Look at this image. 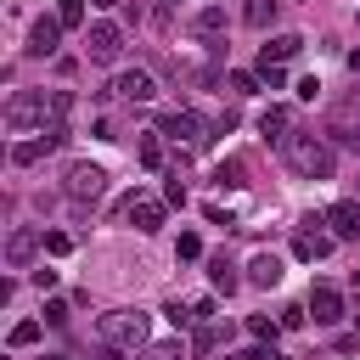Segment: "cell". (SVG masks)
<instances>
[{"mask_svg":"<svg viewBox=\"0 0 360 360\" xmlns=\"http://www.w3.org/2000/svg\"><path fill=\"white\" fill-rule=\"evenodd\" d=\"M281 158H287V169H292L298 180H332V169H338L332 141H326V135H309V129H292V135L281 141Z\"/></svg>","mask_w":360,"mask_h":360,"instance_id":"1","label":"cell"},{"mask_svg":"<svg viewBox=\"0 0 360 360\" xmlns=\"http://www.w3.org/2000/svg\"><path fill=\"white\" fill-rule=\"evenodd\" d=\"M146 338H152V315H146V309H107V315H101V343L146 349Z\"/></svg>","mask_w":360,"mask_h":360,"instance_id":"2","label":"cell"},{"mask_svg":"<svg viewBox=\"0 0 360 360\" xmlns=\"http://www.w3.org/2000/svg\"><path fill=\"white\" fill-rule=\"evenodd\" d=\"M208 129H214V124H208V118H197L191 107H169V112H158V135H174V141L208 146V141H214Z\"/></svg>","mask_w":360,"mask_h":360,"instance_id":"3","label":"cell"},{"mask_svg":"<svg viewBox=\"0 0 360 360\" xmlns=\"http://www.w3.org/2000/svg\"><path fill=\"white\" fill-rule=\"evenodd\" d=\"M51 118V96L45 90H17L11 101H6V124L11 129H34V124H45Z\"/></svg>","mask_w":360,"mask_h":360,"instance_id":"4","label":"cell"},{"mask_svg":"<svg viewBox=\"0 0 360 360\" xmlns=\"http://www.w3.org/2000/svg\"><path fill=\"white\" fill-rule=\"evenodd\" d=\"M62 191H68L73 202H96V197L107 191V169H101V163H68Z\"/></svg>","mask_w":360,"mask_h":360,"instance_id":"5","label":"cell"},{"mask_svg":"<svg viewBox=\"0 0 360 360\" xmlns=\"http://www.w3.org/2000/svg\"><path fill=\"white\" fill-rule=\"evenodd\" d=\"M84 56L101 62V68L118 62V56H124V28H118V22H90V28H84Z\"/></svg>","mask_w":360,"mask_h":360,"instance_id":"6","label":"cell"},{"mask_svg":"<svg viewBox=\"0 0 360 360\" xmlns=\"http://www.w3.org/2000/svg\"><path fill=\"white\" fill-rule=\"evenodd\" d=\"M315 225H326V214H315V219L298 225V236H292V253H298V259H326V253L338 248V236H332V231H315Z\"/></svg>","mask_w":360,"mask_h":360,"instance_id":"7","label":"cell"},{"mask_svg":"<svg viewBox=\"0 0 360 360\" xmlns=\"http://www.w3.org/2000/svg\"><path fill=\"white\" fill-rule=\"evenodd\" d=\"M39 248H45V231H34V225H17V231L6 236V264H11V270H28V264L39 259Z\"/></svg>","mask_w":360,"mask_h":360,"instance_id":"8","label":"cell"},{"mask_svg":"<svg viewBox=\"0 0 360 360\" xmlns=\"http://www.w3.org/2000/svg\"><path fill=\"white\" fill-rule=\"evenodd\" d=\"M309 315H315V326H338V321H343V292L321 281V287L309 292Z\"/></svg>","mask_w":360,"mask_h":360,"instance_id":"9","label":"cell"},{"mask_svg":"<svg viewBox=\"0 0 360 360\" xmlns=\"http://www.w3.org/2000/svg\"><path fill=\"white\" fill-rule=\"evenodd\" d=\"M326 225H332L338 242H354V236H360V202H354V197L332 202V208H326Z\"/></svg>","mask_w":360,"mask_h":360,"instance_id":"10","label":"cell"},{"mask_svg":"<svg viewBox=\"0 0 360 360\" xmlns=\"http://www.w3.org/2000/svg\"><path fill=\"white\" fill-rule=\"evenodd\" d=\"M62 17H39L34 22V34H28V56H56V45H62Z\"/></svg>","mask_w":360,"mask_h":360,"instance_id":"11","label":"cell"},{"mask_svg":"<svg viewBox=\"0 0 360 360\" xmlns=\"http://www.w3.org/2000/svg\"><path fill=\"white\" fill-rule=\"evenodd\" d=\"M112 96H118V101H152V96H158V84H152V73L129 68V73H118V79H112Z\"/></svg>","mask_w":360,"mask_h":360,"instance_id":"12","label":"cell"},{"mask_svg":"<svg viewBox=\"0 0 360 360\" xmlns=\"http://www.w3.org/2000/svg\"><path fill=\"white\" fill-rule=\"evenodd\" d=\"M163 208H169V202H158V197H141V191L124 202V214H129V219H135V231H146V236L163 225Z\"/></svg>","mask_w":360,"mask_h":360,"instance_id":"13","label":"cell"},{"mask_svg":"<svg viewBox=\"0 0 360 360\" xmlns=\"http://www.w3.org/2000/svg\"><path fill=\"white\" fill-rule=\"evenodd\" d=\"M225 338H231V326H225L219 315H202V321H197V332H191V354H214Z\"/></svg>","mask_w":360,"mask_h":360,"instance_id":"14","label":"cell"},{"mask_svg":"<svg viewBox=\"0 0 360 360\" xmlns=\"http://www.w3.org/2000/svg\"><path fill=\"white\" fill-rule=\"evenodd\" d=\"M259 135H264V141H276V146H281V141H287V135H292V112H287V107H281V101H276V107H264V112H259Z\"/></svg>","mask_w":360,"mask_h":360,"instance_id":"15","label":"cell"},{"mask_svg":"<svg viewBox=\"0 0 360 360\" xmlns=\"http://www.w3.org/2000/svg\"><path fill=\"white\" fill-rule=\"evenodd\" d=\"M281 281V259L276 253H253L248 259V287H276Z\"/></svg>","mask_w":360,"mask_h":360,"instance_id":"16","label":"cell"},{"mask_svg":"<svg viewBox=\"0 0 360 360\" xmlns=\"http://www.w3.org/2000/svg\"><path fill=\"white\" fill-rule=\"evenodd\" d=\"M332 135H338L349 152H360V112H354V107H343V112L332 118Z\"/></svg>","mask_w":360,"mask_h":360,"instance_id":"17","label":"cell"},{"mask_svg":"<svg viewBox=\"0 0 360 360\" xmlns=\"http://www.w3.org/2000/svg\"><path fill=\"white\" fill-rule=\"evenodd\" d=\"M214 186H219V191H236V186H248V163H242V158H225V163L214 169Z\"/></svg>","mask_w":360,"mask_h":360,"instance_id":"18","label":"cell"},{"mask_svg":"<svg viewBox=\"0 0 360 360\" xmlns=\"http://www.w3.org/2000/svg\"><path fill=\"white\" fill-rule=\"evenodd\" d=\"M276 17H281V0H248V11H242L248 28H270Z\"/></svg>","mask_w":360,"mask_h":360,"instance_id":"19","label":"cell"},{"mask_svg":"<svg viewBox=\"0 0 360 360\" xmlns=\"http://www.w3.org/2000/svg\"><path fill=\"white\" fill-rule=\"evenodd\" d=\"M219 28H225V11H219V6H202V11L191 17V34H197V39H214Z\"/></svg>","mask_w":360,"mask_h":360,"instance_id":"20","label":"cell"},{"mask_svg":"<svg viewBox=\"0 0 360 360\" xmlns=\"http://www.w3.org/2000/svg\"><path fill=\"white\" fill-rule=\"evenodd\" d=\"M208 281H214L219 292H236V264H231L225 253H214V259H208Z\"/></svg>","mask_w":360,"mask_h":360,"instance_id":"21","label":"cell"},{"mask_svg":"<svg viewBox=\"0 0 360 360\" xmlns=\"http://www.w3.org/2000/svg\"><path fill=\"white\" fill-rule=\"evenodd\" d=\"M298 51H304V39H298V34H276V39L264 45V56H270V62H292Z\"/></svg>","mask_w":360,"mask_h":360,"instance_id":"22","label":"cell"},{"mask_svg":"<svg viewBox=\"0 0 360 360\" xmlns=\"http://www.w3.org/2000/svg\"><path fill=\"white\" fill-rule=\"evenodd\" d=\"M45 152H51V146L34 135V141H17V146H11V163H17V169H28V163H39Z\"/></svg>","mask_w":360,"mask_h":360,"instance_id":"23","label":"cell"},{"mask_svg":"<svg viewBox=\"0 0 360 360\" xmlns=\"http://www.w3.org/2000/svg\"><path fill=\"white\" fill-rule=\"evenodd\" d=\"M39 141H45L51 152H56V146H68V118H45V124H39Z\"/></svg>","mask_w":360,"mask_h":360,"instance_id":"24","label":"cell"},{"mask_svg":"<svg viewBox=\"0 0 360 360\" xmlns=\"http://www.w3.org/2000/svg\"><path fill=\"white\" fill-rule=\"evenodd\" d=\"M253 73H259V84H270V90H281V84H287L281 62H270V56H259V68H253Z\"/></svg>","mask_w":360,"mask_h":360,"instance_id":"25","label":"cell"},{"mask_svg":"<svg viewBox=\"0 0 360 360\" xmlns=\"http://www.w3.org/2000/svg\"><path fill=\"white\" fill-rule=\"evenodd\" d=\"M39 343V321H17L11 326V349H34Z\"/></svg>","mask_w":360,"mask_h":360,"instance_id":"26","label":"cell"},{"mask_svg":"<svg viewBox=\"0 0 360 360\" xmlns=\"http://www.w3.org/2000/svg\"><path fill=\"white\" fill-rule=\"evenodd\" d=\"M141 169H163V146H158V135H141Z\"/></svg>","mask_w":360,"mask_h":360,"instance_id":"27","label":"cell"},{"mask_svg":"<svg viewBox=\"0 0 360 360\" xmlns=\"http://www.w3.org/2000/svg\"><path fill=\"white\" fill-rule=\"evenodd\" d=\"M56 17H62V28H84V0H62Z\"/></svg>","mask_w":360,"mask_h":360,"instance_id":"28","label":"cell"},{"mask_svg":"<svg viewBox=\"0 0 360 360\" xmlns=\"http://www.w3.org/2000/svg\"><path fill=\"white\" fill-rule=\"evenodd\" d=\"M45 253H51V259L73 253V236H68V231H45Z\"/></svg>","mask_w":360,"mask_h":360,"instance_id":"29","label":"cell"},{"mask_svg":"<svg viewBox=\"0 0 360 360\" xmlns=\"http://www.w3.org/2000/svg\"><path fill=\"white\" fill-rule=\"evenodd\" d=\"M174 259H186V264H191V259H202V242H197L191 231H180V242H174Z\"/></svg>","mask_w":360,"mask_h":360,"instance_id":"30","label":"cell"},{"mask_svg":"<svg viewBox=\"0 0 360 360\" xmlns=\"http://www.w3.org/2000/svg\"><path fill=\"white\" fill-rule=\"evenodd\" d=\"M248 332H253L259 343H270V338H276V321H270V315H248Z\"/></svg>","mask_w":360,"mask_h":360,"instance_id":"31","label":"cell"},{"mask_svg":"<svg viewBox=\"0 0 360 360\" xmlns=\"http://www.w3.org/2000/svg\"><path fill=\"white\" fill-rule=\"evenodd\" d=\"M141 360H180V343H146Z\"/></svg>","mask_w":360,"mask_h":360,"instance_id":"32","label":"cell"},{"mask_svg":"<svg viewBox=\"0 0 360 360\" xmlns=\"http://www.w3.org/2000/svg\"><path fill=\"white\" fill-rule=\"evenodd\" d=\"M231 90H236V96H253V90H259V73H242V68H236V73H231Z\"/></svg>","mask_w":360,"mask_h":360,"instance_id":"33","label":"cell"},{"mask_svg":"<svg viewBox=\"0 0 360 360\" xmlns=\"http://www.w3.org/2000/svg\"><path fill=\"white\" fill-rule=\"evenodd\" d=\"M163 202H169V208H186V186H180V174H169V186H163Z\"/></svg>","mask_w":360,"mask_h":360,"instance_id":"34","label":"cell"},{"mask_svg":"<svg viewBox=\"0 0 360 360\" xmlns=\"http://www.w3.org/2000/svg\"><path fill=\"white\" fill-rule=\"evenodd\" d=\"M73 112V96L68 90H51V118H68Z\"/></svg>","mask_w":360,"mask_h":360,"instance_id":"35","label":"cell"},{"mask_svg":"<svg viewBox=\"0 0 360 360\" xmlns=\"http://www.w3.org/2000/svg\"><path fill=\"white\" fill-rule=\"evenodd\" d=\"M45 321H68V304L62 298H45Z\"/></svg>","mask_w":360,"mask_h":360,"instance_id":"36","label":"cell"},{"mask_svg":"<svg viewBox=\"0 0 360 360\" xmlns=\"http://www.w3.org/2000/svg\"><path fill=\"white\" fill-rule=\"evenodd\" d=\"M231 360H276V354H270V349H236Z\"/></svg>","mask_w":360,"mask_h":360,"instance_id":"37","label":"cell"},{"mask_svg":"<svg viewBox=\"0 0 360 360\" xmlns=\"http://www.w3.org/2000/svg\"><path fill=\"white\" fill-rule=\"evenodd\" d=\"M96 360H124V349H118V343H101V349H96Z\"/></svg>","mask_w":360,"mask_h":360,"instance_id":"38","label":"cell"},{"mask_svg":"<svg viewBox=\"0 0 360 360\" xmlns=\"http://www.w3.org/2000/svg\"><path fill=\"white\" fill-rule=\"evenodd\" d=\"M349 68H354V73H360V45H354V51H349Z\"/></svg>","mask_w":360,"mask_h":360,"instance_id":"39","label":"cell"},{"mask_svg":"<svg viewBox=\"0 0 360 360\" xmlns=\"http://www.w3.org/2000/svg\"><path fill=\"white\" fill-rule=\"evenodd\" d=\"M39 360H68V354H39Z\"/></svg>","mask_w":360,"mask_h":360,"instance_id":"40","label":"cell"},{"mask_svg":"<svg viewBox=\"0 0 360 360\" xmlns=\"http://www.w3.org/2000/svg\"><path fill=\"white\" fill-rule=\"evenodd\" d=\"M354 287H360V270H354Z\"/></svg>","mask_w":360,"mask_h":360,"instance_id":"41","label":"cell"},{"mask_svg":"<svg viewBox=\"0 0 360 360\" xmlns=\"http://www.w3.org/2000/svg\"><path fill=\"white\" fill-rule=\"evenodd\" d=\"M163 6H180V0H163Z\"/></svg>","mask_w":360,"mask_h":360,"instance_id":"42","label":"cell"}]
</instances>
